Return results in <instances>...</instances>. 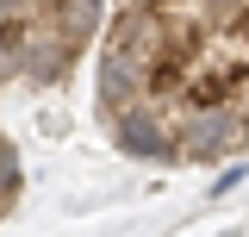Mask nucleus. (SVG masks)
I'll return each mask as SVG.
<instances>
[{
    "instance_id": "1",
    "label": "nucleus",
    "mask_w": 249,
    "mask_h": 237,
    "mask_svg": "<svg viewBox=\"0 0 249 237\" xmlns=\"http://www.w3.org/2000/svg\"><path fill=\"white\" fill-rule=\"evenodd\" d=\"M112 144L131 156V162H181V106L168 100H137L112 118Z\"/></svg>"
},
{
    "instance_id": "2",
    "label": "nucleus",
    "mask_w": 249,
    "mask_h": 237,
    "mask_svg": "<svg viewBox=\"0 0 249 237\" xmlns=\"http://www.w3.org/2000/svg\"><path fill=\"white\" fill-rule=\"evenodd\" d=\"M243 144V106L218 100V106H187L181 113V162H224Z\"/></svg>"
},
{
    "instance_id": "3",
    "label": "nucleus",
    "mask_w": 249,
    "mask_h": 237,
    "mask_svg": "<svg viewBox=\"0 0 249 237\" xmlns=\"http://www.w3.org/2000/svg\"><path fill=\"white\" fill-rule=\"evenodd\" d=\"M143 88H150V57H137V50H124V44L106 38V50H100V81H93V113L112 125L124 106L143 100Z\"/></svg>"
},
{
    "instance_id": "4",
    "label": "nucleus",
    "mask_w": 249,
    "mask_h": 237,
    "mask_svg": "<svg viewBox=\"0 0 249 237\" xmlns=\"http://www.w3.org/2000/svg\"><path fill=\"white\" fill-rule=\"evenodd\" d=\"M44 6V19L69 38V44H81L88 50L93 31H106V0H37Z\"/></svg>"
},
{
    "instance_id": "5",
    "label": "nucleus",
    "mask_w": 249,
    "mask_h": 237,
    "mask_svg": "<svg viewBox=\"0 0 249 237\" xmlns=\"http://www.w3.org/2000/svg\"><path fill=\"white\" fill-rule=\"evenodd\" d=\"M19 187H25V162H19V150H13V138H0V212H13V200H19Z\"/></svg>"
},
{
    "instance_id": "6",
    "label": "nucleus",
    "mask_w": 249,
    "mask_h": 237,
    "mask_svg": "<svg viewBox=\"0 0 249 237\" xmlns=\"http://www.w3.org/2000/svg\"><path fill=\"white\" fill-rule=\"evenodd\" d=\"M237 181H243V162H231V169H224V181H212V194H231Z\"/></svg>"
},
{
    "instance_id": "7",
    "label": "nucleus",
    "mask_w": 249,
    "mask_h": 237,
    "mask_svg": "<svg viewBox=\"0 0 249 237\" xmlns=\"http://www.w3.org/2000/svg\"><path fill=\"white\" fill-rule=\"evenodd\" d=\"M6 13H31V0H0V19Z\"/></svg>"
},
{
    "instance_id": "8",
    "label": "nucleus",
    "mask_w": 249,
    "mask_h": 237,
    "mask_svg": "<svg viewBox=\"0 0 249 237\" xmlns=\"http://www.w3.org/2000/svg\"><path fill=\"white\" fill-rule=\"evenodd\" d=\"M237 106H243V144H249V94H243V100H237Z\"/></svg>"
},
{
    "instance_id": "9",
    "label": "nucleus",
    "mask_w": 249,
    "mask_h": 237,
    "mask_svg": "<svg viewBox=\"0 0 249 237\" xmlns=\"http://www.w3.org/2000/svg\"><path fill=\"white\" fill-rule=\"evenodd\" d=\"M124 6H162V0H124Z\"/></svg>"
}]
</instances>
